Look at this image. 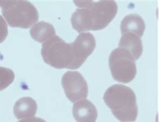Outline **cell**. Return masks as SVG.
Wrapping results in <instances>:
<instances>
[{"instance_id": "6da1fadb", "label": "cell", "mask_w": 159, "mask_h": 122, "mask_svg": "<svg viewBox=\"0 0 159 122\" xmlns=\"http://www.w3.org/2000/svg\"><path fill=\"white\" fill-rule=\"evenodd\" d=\"M103 100L113 115L120 121L136 120L139 114L136 97L131 88L124 85H112L104 93Z\"/></svg>"}, {"instance_id": "7a4b0ae2", "label": "cell", "mask_w": 159, "mask_h": 122, "mask_svg": "<svg viewBox=\"0 0 159 122\" xmlns=\"http://www.w3.org/2000/svg\"><path fill=\"white\" fill-rule=\"evenodd\" d=\"M41 54L44 61L55 69H78L72 44L57 35L43 44Z\"/></svg>"}, {"instance_id": "3957f363", "label": "cell", "mask_w": 159, "mask_h": 122, "mask_svg": "<svg viewBox=\"0 0 159 122\" xmlns=\"http://www.w3.org/2000/svg\"><path fill=\"white\" fill-rule=\"evenodd\" d=\"M0 7L4 18L12 28L27 29L34 26L39 19L36 7L28 1H0Z\"/></svg>"}, {"instance_id": "277c9868", "label": "cell", "mask_w": 159, "mask_h": 122, "mask_svg": "<svg viewBox=\"0 0 159 122\" xmlns=\"http://www.w3.org/2000/svg\"><path fill=\"white\" fill-rule=\"evenodd\" d=\"M79 7L88 10L91 30L98 31L106 28L118 13V6L114 1L74 2Z\"/></svg>"}, {"instance_id": "5b68a950", "label": "cell", "mask_w": 159, "mask_h": 122, "mask_svg": "<svg viewBox=\"0 0 159 122\" xmlns=\"http://www.w3.org/2000/svg\"><path fill=\"white\" fill-rule=\"evenodd\" d=\"M109 66L113 78L118 82L128 83L136 75L134 58L124 48H118L113 50L109 57Z\"/></svg>"}, {"instance_id": "8992f818", "label": "cell", "mask_w": 159, "mask_h": 122, "mask_svg": "<svg viewBox=\"0 0 159 122\" xmlns=\"http://www.w3.org/2000/svg\"><path fill=\"white\" fill-rule=\"evenodd\" d=\"M65 93L71 102L85 99L88 95V85L83 75L77 71H67L61 80Z\"/></svg>"}, {"instance_id": "52a82bcc", "label": "cell", "mask_w": 159, "mask_h": 122, "mask_svg": "<svg viewBox=\"0 0 159 122\" xmlns=\"http://www.w3.org/2000/svg\"><path fill=\"white\" fill-rule=\"evenodd\" d=\"M75 58L78 69L83 65L88 56L93 53L96 46L94 36L89 32L81 33L73 43Z\"/></svg>"}, {"instance_id": "ba28073f", "label": "cell", "mask_w": 159, "mask_h": 122, "mask_svg": "<svg viewBox=\"0 0 159 122\" xmlns=\"http://www.w3.org/2000/svg\"><path fill=\"white\" fill-rule=\"evenodd\" d=\"M73 115L77 122H95L98 110L90 101L83 99L74 103Z\"/></svg>"}, {"instance_id": "9c48e42d", "label": "cell", "mask_w": 159, "mask_h": 122, "mask_svg": "<svg viewBox=\"0 0 159 122\" xmlns=\"http://www.w3.org/2000/svg\"><path fill=\"white\" fill-rule=\"evenodd\" d=\"M38 109L36 101L31 97L20 98L14 106V115L18 120H24L34 117Z\"/></svg>"}, {"instance_id": "30bf717a", "label": "cell", "mask_w": 159, "mask_h": 122, "mask_svg": "<svg viewBox=\"0 0 159 122\" xmlns=\"http://www.w3.org/2000/svg\"><path fill=\"white\" fill-rule=\"evenodd\" d=\"M146 25L144 20L137 14H129L125 17L120 24L121 32L122 34L132 33L139 36H143Z\"/></svg>"}, {"instance_id": "8fae6325", "label": "cell", "mask_w": 159, "mask_h": 122, "mask_svg": "<svg viewBox=\"0 0 159 122\" xmlns=\"http://www.w3.org/2000/svg\"><path fill=\"white\" fill-rule=\"evenodd\" d=\"M119 47L126 50L132 54L135 61L139 59L143 51L140 38L132 33L122 34L119 43Z\"/></svg>"}, {"instance_id": "7c38bea8", "label": "cell", "mask_w": 159, "mask_h": 122, "mask_svg": "<svg viewBox=\"0 0 159 122\" xmlns=\"http://www.w3.org/2000/svg\"><path fill=\"white\" fill-rule=\"evenodd\" d=\"M30 34L35 41L44 43L45 41L55 36L56 32L52 24L45 22H40L35 24L31 28Z\"/></svg>"}, {"instance_id": "4fadbf2b", "label": "cell", "mask_w": 159, "mask_h": 122, "mask_svg": "<svg viewBox=\"0 0 159 122\" xmlns=\"http://www.w3.org/2000/svg\"><path fill=\"white\" fill-rule=\"evenodd\" d=\"M14 79L15 74L13 70L0 66V91L10 86L14 81Z\"/></svg>"}, {"instance_id": "5bb4252c", "label": "cell", "mask_w": 159, "mask_h": 122, "mask_svg": "<svg viewBox=\"0 0 159 122\" xmlns=\"http://www.w3.org/2000/svg\"><path fill=\"white\" fill-rule=\"evenodd\" d=\"M8 34L7 25L6 20L2 16H0V44L6 39Z\"/></svg>"}, {"instance_id": "9a60e30c", "label": "cell", "mask_w": 159, "mask_h": 122, "mask_svg": "<svg viewBox=\"0 0 159 122\" xmlns=\"http://www.w3.org/2000/svg\"><path fill=\"white\" fill-rule=\"evenodd\" d=\"M18 122H47L45 120H44L43 119L41 118H39V117H30V118H26V119H24L20 120Z\"/></svg>"}]
</instances>
